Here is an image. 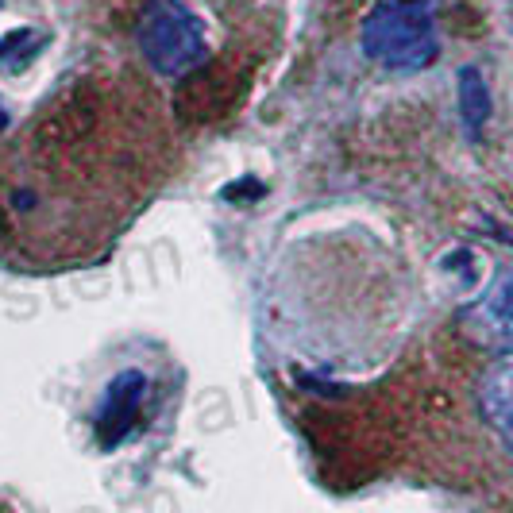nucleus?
Masks as SVG:
<instances>
[{"mask_svg": "<svg viewBox=\"0 0 513 513\" xmlns=\"http://www.w3.org/2000/svg\"><path fill=\"white\" fill-rule=\"evenodd\" d=\"M359 47L386 70H425L440 54L436 0H378L363 16Z\"/></svg>", "mask_w": 513, "mask_h": 513, "instance_id": "nucleus-1", "label": "nucleus"}, {"mask_svg": "<svg viewBox=\"0 0 513 513\" xmlns=\"http://www.w3.org/2000/svg\"><path fill=\"white\" fill-rule=\"evenodd\" d=\"M135 43L147 66L162 78H186L209 58L205 20L189 8V0H147L139 12Z\"/></svg>", "mask_w": 513, "mask_h": 513, "instance_id": "nucleus-2", "label": "nucleus"}, {"mask_svg": "<svg viewBox=\"0 0 513 513\" xmlns=\"http://www.w3.org/2000/svg\"><path fill=\"white\" fill-rule=\"evenodd\" d=\"M459 328L475 348L513 359V267L494 270L483 294L459 313Z\"/></svg>", "mask_w": 513, "mask_h": 513, "instance_id": "nucleus-3", "label": "nucleus"}, {"mask_svg": "<svg viewBox=\"0 0 513 513\" xmlns=\"http://www.w3.org/2000/svg\"><path fill=\"white\" fill-rule=\"evenodd\" d=\"M143 398H147V375L143 371H120L108 382L105 398L97 405V421H93L105 448H116L132 432L135 417L143 409Z\"/></svg>", "mask_w": 513, "mask_h": 513, "instance_id": "nucleus-4", "label": "nucleus"}, {"mask_svg": "<svg viewBox=\"0 0 513 513\" xmlns=\"http://www.w3.org/2000/svg\"><path fill=\"white\" fill-rule=\"evenodd\" d=\"M479 409L494 436L513 452V359L494 363L479 382Z\"/></svg>", "mask_w": 513, "mask_h": 513, "instance_id": "nucleus-5", "label": "nucleus"}, {"mask_svg": "<svg viewBox=\"0 0 513 513\" xmlns=\"http://www.w3.org/2000/svg\"><path fill=\"white\" fill-rule=\"evenodd\" d=\"M456 105H459V120L471 139H479L490 120V89H486V78L479 66H459L456 74Z\"/></svg>", "mask_w": 513, "mask_h": 513, "instance_id": "nucleus-6", "label": "nucleus"}, {"mask_svg": "<svg viewBox=\"0 0 513 513\" xmlns=\"http://www.w3.org/2000/svg\"><path fill=\"white\" fill-rule=\"evenodd\" d=\"M24 39H27V27H20V31H12V35H4V39H0V58H4V54L12 51V47H20Z\"/></svg>", "mask_w": 513, "mask_h": 513, "instance_id": "nucleus-7", "label": "nucleus"}, {"mask_svg": "<svg viewBox=\"0 0 513 513\" xmlns=\"http://www.w3.org/2000/svg\"><path fill=\"white\" fill-rule=\"evenodd\" d=\"M0 120H4V112H0Z\"/></svg>", "mask_w": 513, "mask_h": 513, "instance_id": "nucleus-8", "label": "nucleus"}]
</instances>
